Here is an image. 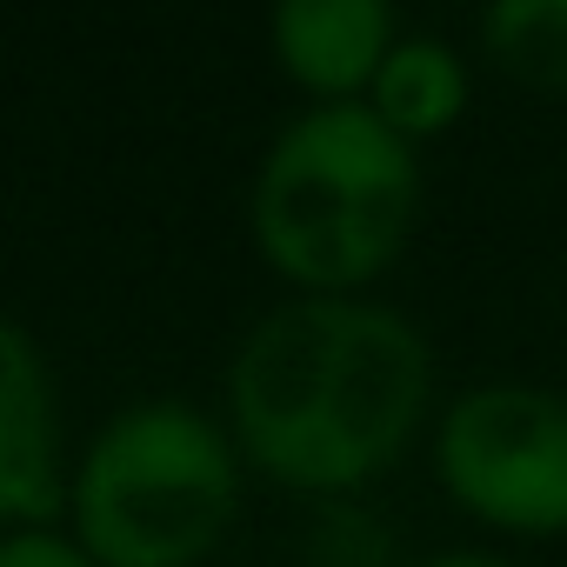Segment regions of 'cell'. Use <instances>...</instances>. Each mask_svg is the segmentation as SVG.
Segmentation results:
<instances>
[{
    "mask_svg": "<svg viewBox=\"0 0 567 567\" xmlns=\"http://www.w3.org/2000/svg\"><path fill=\"white\" fill-rule=\"evenodd\" d=\"M434 414L427 334L374 295H288L234 361L220 421L240 461L301 501L368 494Z\"/></svg>",
    "mask_w": 567,
    "mask_h": 567,
    "instance_id": "6da1fadb",
    "label": "cell"
},
{
    "mask_svg": "<svg viewBox=\"0 0 567 567\" xmlns=\"http://www.w3.org/2000/svg\"><path fill=\"white\" fill-rule=\"evenodd\" d=\"M481 54L534 94H567V0H494L481 14Z\"/></svg>",
    "mask_w": 567,
    "mask_h": 567,
    "instance_id": "ba28073f",
    "label": "cell"
},
{
    "mask_svg": "<svg viewBox=\"0 0 567 567\" xmlns=\"http://www.w3.org/2000/svg\"><path fill=\"white\" fill-rule=\"evenodd\" d=\"M414 567H520V560H507V554H494V547H447V554H427V560H414Z\"/></svg>",
    "mask_w": 567,
    "mask_h": 567,
    "instance_id": "8fae6325",
    "label": "cell"
},
{
    "mask_svg": "<svg viewBox=\"0 0 567 567\" xmlns=\"http://www.w3.org/2000/svg\"><path fill=\"white\" fill-rule=\"evenodd\" d=\"M68 427L48 354L0 308V534L61 527L68 514Z\"/></svg>",
    "mask_w": 567,
    "mask_h": 567,
    "instance_id": "5b68a950",
    "label": "cell"
},
{
    "mask_svg": "<svg viewBox=\"0 0 567 567\" xmlns=\"http://www.w3.org/2000/svg\"><path fill=\"white\" fill-rule=\"evenodd\" d=\"M301 567H414L401 554L394 520L368 501H308V534H301Z\"/></svg>",
    "mask_w": 567,
    "mask_h": 567,
    "instance_id": "9c48e42d",
    "label": "cell"
},
{
    "mask_svg": "<svg viewBox=\"0 0 567 567\" xmlns=\"http://www.w3.org/2000/svg\"><path fill=\"white\" fill-rule=\"evenodd\" d=\"M421 220V161L368 107H301L247 187L260 260L295 295H368Z\"/></svg>",
    "mask_w": 567,
    "mask_h": 567,
    "instance_id": "7a4b0ae2",
    "label": "cell"
},
{
    "mask_svg": "<svg viewBox=\"0 0 567 567\" xmlns=\"http://www.w3.org/2000/svg\"><path fill=\"white\" fill-rule=\"evenodd\" d=\"M467 94H474V81H467V61L454 54V41L401 28V41L388 48V61H381L361 107L381 127H394L408 147H421V141H441L467 114Z\"/></svg>",
    "mask_w": 567,
    "mask_h": 567,
    "instance_id": "52a82bcc",
    "label": "cell"
},
{
    "mask_svg": "<svg viewBox=\"0 0 567 567\" xmlns=\"http://www.w3.org/2000/svg\"><path fill=\"white\" fill-rule=\"evenodd\" d=\"M441 494L494 534L560 540L567 534V394L534 381L461 388L434 414Z\"/></svg>",
    "mask_w": 567,
    "mask_h": 567,
    "instance_id": "277c9868",
    "label": "cell"
},
{
    "mask_svg": "<svg viewBox=\"0 0 567 567\" xmlns=\"http://www.w3.org/2000/svg\"><path fill=\"white\" fill-rule=\"evenodd\" d=\"M401 21L388 0H280L267 14V54L315 107H361Z\"/></svg>",
    "mask_w": 567,
    "mask_h": 567,
    "instance_id": "8992f818",
    "label": "cell"
},
{
    "mask_svg": "<svg viewBox=\"0 0 567 567\" xmlns=\"http://www.w3.org/2000/svg\"><path fill=\"white\" fill-rule=\"evenodd\" d=\"M247 501V461L220 414L194 401L114 408L68 474L61 527L101 567H200Z\"/></svg>",
    "mask_w": 567,
    "mask_h": 567,
    "instance_id": "3957f363",
    "label": "cell"
},
{
    "mask_svg": "<svg viewBox=\"0 0 567 567\" xmlns=\"http://www.w3.org/2000/svg\"><path fill=\"white\" fill-rule=\"evenodd\" d=\"M0 567H101L68 527H14L0 534Z\"/></svg>",
    "mask_w": 567,
    "mask_h": 567,
    "instance_id": "30bf717a",
    "label": "cell"
}]
</instances>
